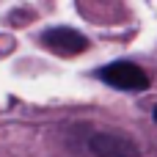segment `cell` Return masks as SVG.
<instances>
[{"mask_svg": "<svg viewBox=\"0 0 157 157\" xmlns=\"http://www.w3.org/2000/svg\"><path fill=\"white\" fill-rule=\"evenodd\" d=\"M155 121H157V108H155Z\"/></svg>", "mask_w": 157, "mask_h": 157, "instance_id": "obj_4", "label": "cell"}, {"mask_svg": "<svg viewBox=\"0 0 157 157\" xmlns=\"http://www.w3.org/2000/svg\"><path fill=\"white\" fill-rule=\"evenodd\" d=\"M39 41H41V47H47L55 55H80L88 50V39L72 28H47L39 36Z\"/></svg>", "mask_w": 157, "mask_h": 157, "instance_id": "obj_2", "label": "cell"}, {"mask_svg": "<svg viewBox=\"0 0 157 157\" xmlns=\"http://www.w3.org/2000/svg\"><path fill=\"white\" fill-rule=\"evenodd\" d=\"M97 75L102 83H108L110 88H119V91H146L149 88V75L132 61H113V63L102 66Z\"/></svg>", "mask_w": 157, "mask_h": 157, "instance_id": "obj_1", "label": "cell"}, {"mask_svg": "<svg viewBox=\"0 0 157 157\" xmlns=\"http://www.w3.org/2000/svg\"><path fill=\"white\" fill-rule=\"evenodd\" d=\"M88 149L94 157H141L138 144L121 132H94L88 138Z\"/></svg>", "mask_w": 157, "mask_h": 157, "instance_id": "obj_3", "label": "cell"}]
</instances>
